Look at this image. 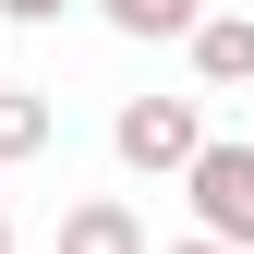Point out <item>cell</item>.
I'll list each match as a JSON object with an SVG mask.
<instances>
[{
  "instance_id": "obj_6",
  "label": "cell",
  "mask_w": 254,
  "mask_h": 254,
  "mask_svg": "<svg viewBox=\"0 0 254 254\" xmlns=\"http://www.w3.org/2000/svg\"><path fill=\"white\" fill-rule=\"evenodd\" d=\"M97 12L121 24V37H194V24H206V0H97Z\"/></svg>"
},
{
  "instance_id": "obj_10",
  "label": "cell",
  "mask_w": 254,
  "mask_h": 254,
  "mask_svg": "<svg viewBox=\"0 0 254 254\" xmlns=\"http://www.w3.org/2000/svg\"><path fill=\"white\" fill-rule=\"evenodd\" d=\"M0 24H12V12H0Z\"/></svg>"
},
{
  "instance_id": "obj_1",
  "label": "cell",
  "mask_w": 254,
  "mask_h": 254,
  "mask_svg": "<svg viewBox=\"0 0 254 254\" xmlns=\"http://www.w3.org/2000/svg\"><path fill=\"white\" fill-rule=\"evenodd\" d=\"M109 157H121V170H194V157H206V109L194 97H121V121H109Z\"/></svg>"
},
{
  "instance_id": "obj_2",
  "label": "cell",
  "mask_w": 254,
  "mask_h": 254,
  "mask_svg": "<svg viewBox=\"0 0 254 254\" xmlns=\"http://www.w3.org/2000/svg\"><path fill=\"white\" fill-rule=\"evenodd\" d=\"M182 194H194V230H218V242L254 254V145H218L206 133V157L182 170Z\"/></svg>"
},
{
  "instance_id": "obj_3",
  "label": "cell",
  "mask_w": 254,
  "mask_h": 254,
  "mask_svg": "<svg viewBox=\"0 0 254 254\" xmlns=\"http://www.w3.org/2000/svg\"><path fill=\"white\" fill-rule=\"evenodd\" d=\"M61 254H157V242L121 194H85V206H61Z\"/></svg>"
},
{
  "instance_id": "obj_4",
  "label": "cell",
  "mask_w": 254,
  "mask_h": 254,
  "mask_svg": "<svg viewBox=\"0 0 254 254\" xmlns=\"http://www.w3.org/2000/svg\"><path fill=\"white\" fill-rule=\"evenodd\" d=\"M182 49H194V85H254V12H206Z\"/></svg>"
},
{
  "instance_id": "obj_5",
  "label": "cell",
  "mask_w": 254,
  "mask_h": 254,
  "mask_svg": "<svg viewBox=\"0 0 254 254\" xmlns=\"http://www.w3.org/2000/svg\"><path fill=\"white\" fill-rule=\"evenodd\" d=\"M37 145H49V97L37 85H0V170H24Z\"/></svg>"
},
{
  "instance_id": "obj_7",
  "label": "cell",
  "mask_w": 254,
  "mask_h": 254,
  "mask_svg": "<svg viewBox=\"0 0 254 254\" xmlns=\"http://www.w3.org/2000/svg\"><path fill=\"white\" fill-rule=\"evenodd\" d=\"M0 12H12V24H61L73 0H0Z\"/></svg>"
},
{
  "instance_id": "obj_8",
  "label": "cell",
  "mask_w": 254,
  "mask_h": 254,
  "mask_svg": "<svg viewBox=\"0 0 254 254\" xmlns=\"http://www.w3.org/2000/svg\"><path fill=\"white\" fill-rule=\"evenodd\" d=\"M157 254H242V242H218V230H194V242H157Z\"/></svg>"
},
{
  "instance_id": "obj_9",
  "label": "cell",
  "mask_w": 254,
  "mask_h": 254,
  "mask_svg": "<svg viewBox=\"0 0 254 254\" xmlns=\"http://www.w3.org/2000/svg\"><path fill=\"white\" fill-rule=\"evenodd\" d=\"M0 254H12V218H0Z\"/></svg>"
}]
</instances>
